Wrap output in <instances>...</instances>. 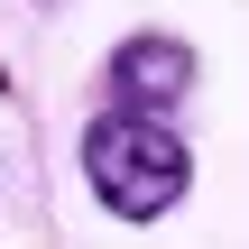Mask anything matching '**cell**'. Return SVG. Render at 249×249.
Instances as JSON below:
<instances>
[{
    "label": "cell",
    "mask_w": 249,
    "mask_h": 249,
    "mask_svg": "<svg viewBox=\"0 0 249 249\" xmlns=\"http://www.w3.org/2000/svg\"><path fill=\"white\" fill-rule=\"evenodd\" d=\"M74 166H83L92 203H102L111 222H129V231L166 222V213L194 194V148H185V129H176V120L111 111V102L74 129Z\"/></svg>",
    "instance_id": "1"
},
{
    "label": "cell",
    "mask_w": 249,
    "mask_h": 249,
    "mask_svg": "<svg viewBox=\"0 0 249 249\" xmlns=\"http://www.w3.org/2000/svg\"><path fill=\"white\" fill-rule=\"evenodd\" d=\"M0 92H9V74H0Z\"/></svg>",
    "instance_id": "3"
},
{
    "label": "cell",
    "mask_w": 249,
    "mask_h": 249,
    "mask_svg": "<svg viewBox=\"0 0 249 249\" xmlns=\"http://www.w3.org/2000/svg\"><path fill=\"white\" fill-rule=\"evenodd\" d=\"M194 83H203V55H194V37H176V28H129V37L102 55L111 111H139V120H176V111L194 102Z\"/></svg>",
    "instance_id": "2"
}]
</instances>
